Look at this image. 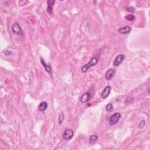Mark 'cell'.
Here are the masks:
<instances>
[{
    "label": "cell",
    "mask_w": 150,
    "mask_h": 150,
    "mask_svg": "<svg viewBox=\"0 0 150 150\" xmlns=\"http://www.w3.org/2000/svg\"><path fill=\"white\" fill-rule=\"evenodd\" d=\"M98 59L96 57H93V58H92L90 59V61L87 64L83 65V66L81 68V72L83 73L86 72L89 68L93 66H95L98 64Z\"/></svg>",
    "instance_id": "obj_1"
},
{
    "label": "cell",
    "mask_w": 150,
    "mask_h": 150,
    "mask_svg": "<svg viewBox=\"0 0 150 150\" xmlns=\"http://www.w3.org/2000/svg\"><path fill=\"white\" fill-rule=\"evenodd\" d=\"M121 115L120 113H116L113 114L110 118L109 121L110 125H111V126H113V125L116 124L119 121V120L121 118Z\"/></svg>",
    "instance_id": "obj_2"
},
{
    "label": "cell",
    "mask_w": 150,
    "mask_h": 150,
    "mask_svg": "<svg viewBox=\"0 0 150 150\" xmlns=\"http://www.w3.org/2000/svg\"><path fill=\"white\" fill-rule=\"evenodd\" d=\"M11 29L12 32L14 34H16L17 35H22L23 32L22 30L21 26L19 25L18 24L14 23L11 26Z\"/></svg>",
    "instance_id": "obj_3"
},
{
    "label": "cell",
    "mask_w": 150,
    "mask_h": 150,
    "mask_svg": "<svg viewBox=\"0 0 150 150\" xmlns=\"http://www.w3.org/2000/svg\"><path fill=\"white\" fill-rule=\"evenodd\" d=\"M125 58V55L123 54H120L117 55L114 59L113 61V66H118L120 64L123 62Z\"/></svg>",
    "instance_id": "obj_4"
},
{
    "label": "cell",
    "mask_w": 150,
    "mask_h": 150,
    "mask_svg": "<svg viewBox=\"0 0 150 150\" xmlns=\"http://www.w3.org/2000/svg\"><path fill=\"white\" fill-rule=\"evenodd\" d=\"M74 135V132L71 129H66L64 131L63 134V139L66 140H69L72 139Z\"/></svg>",
    "instance_id": "obj_5"
},
{
    "label": "cell",
    "mask_w": 150,
    "mask_h": 150,
    "mask_svg": "<svg viewBox=\"0 0 150 150\" xmlns=\"http://www.w3.org/2000/svg\"><path fill=\"white\" fill-rule=\"evenodd\" d=\"M116 73V70L113 69H110L107 70L105 73V78L107 80H110L113 78Z\"/></svg>",
    "instance_id": "obj_6"
},
{
    "label": "cell",
    "mask_w": 150,
    "mask_h": 150,
    "mask_svg": "<svg viewBox=\"0 0 150 150\" xmlns=\"http://www.w3.org/2000/svg\"><path fill=\"white\" fill-rule=\"evenodd\" d=\"M55 3V0H48L47 1L48 6H47V11L48 14L52 15L53 14V8H54V4Z\"/></svg>",
    "instance_id": "obj_7"
},
{
    "label": "cell",
    "mask_w": 150,
    "mask_h": 150,
    "mask_svg": "<svg viewBox=\"0 0 150 150\" xmlns=\"http://www.w3.org/2000/svg\"><path fill=\"white\" fill-rule=\"evenodd\" d=\"M91 98V94L89 92H86L80 98V101L82 103H86Z\"/></svg>",
    "instance_id": "obj_8"
},
{
    "label": "cell",
    "mask_w": 150,
    "mask_h": 150,
    "mask_svg": "<svg viewBox=\"0 0 150 150\" xmlns=\"http://www.w3.org/2000/svg\"><path fill=\"white\" fill-rule=\"evenodd\" d=\"M110 92H111V87L110 86H107L101 93V98L103 99H106L109 96Z\"/></svg>",
    "instance_id": "obj_9"
},
{
    "label": "cell",
    "mask_w": 150,
    "mask_h": 150,
    "mask_svg": "<svg viewBox=\"0 0 150 150\" xmlns=\"http://www.w3.org/2000/svg\"><path fill=\"white\" fill-rule=\"evenodd\" d=\"M131 28L129 26H125L123 28H120L118 29V32L121 34H127L131 32Z\"/></svg>",
    "instance_id": "obj_10"
},
{
    "label": "cell",
    "mask_w": 150,
    "mask_h": 150,
    "mask_svg": "<svg viewBox=\"0 0 150 150\" xmlns=\"http://www.w3.org/2000/svg\"><path fill=\"white\" fill-rule=\"evenodd\" d=\"M40 61H41V62L42 63V65L43 68H45V69L46 71L48 73H51L52 72V68H51V67H50L49 65H48L46 63L45 60H44V59L42 58V57H41Z\"/></svg>",
    "instance_id": "obj_11"
},
{
    "label": "cell",
    "mask_w": 150,
    "mask_h": 150,
    "mask_svg": "<svg viewBox=\"0 0 150 150\" xmlns=\"http://www.w3.org/2000/svg\"><path fill=\"white\" fill-rule=\"evenodd\" d=\"M48 108V103L46 101H42L39 104L38 107V109L40 111H43L47 109Z\"/></svg>",
    "instance_id": "obj_12"
},
{
    "label": "cell",
    "mask_w": 150,
    "mask_h": 150,
    "mask_svg": "<svg viewBox=\"0 0 150 150\" xmlns=\"http://www.w3.org/2000/svg\"><path fill=\"white\" fill-rule=\"evenodd\" d=\"M98 140V137L96 135H92L89 138V142L90 144H94L96 142V141Z\"/></svg>",
    "instance_id": "obj_13"
},
{
    "label": "cell",
    "mask_w": 150,
    "mask_h": 150,
    "mask_svg": "<svg viewBox=\"0 0 150 150\" xmlns=\"http://www.w3.org/2000/svg\"><path fill=\"white\" fill-rule=\"evenodd\" d=\"M125 19H126V20H127L128 21H133L136 19V17L134 15L130 14L127 15V16L125 17Z\"/></svg>",
    "instance_id": "obj_14"
},
{
    "label": "cell",
    "mask_w": 150,
    "mask_h": 150,
    "mask_svg": "<svg viewBox=\"0 0 150 150\" xmlns=\"http://www.w3.org/2000/svg\"><path fill=\"white\" fill-rule=\"evenodd\" d=\"M65 119V115H64L63 113H61L59 114V124H62L63 121Z\"/></svg>",
    "instance_id": "obj_15"
},
{
    "label": "cell",
    "mask_w": 150,
    "mask_h": 150,
    "mask_svg": "<svg viewBox=\"0 0 150 150\" xmlns=\"http://www.w3.org/2000/svg\"><path fill=\"white\" fill-rule=\"evenodd\" d=\"M28 3H29V1H26V0H21V1H19L18 2V5L19 6H23L26 5Z\"/></svg>",
    "instance_id": "obj_16"
},
{
    "label": "cell",
    "mask_w": 150,
    "mask_h": 150,
    "mask_svg": "<svg viewBox=\"0 0 150 150\" xmlns=\"http://www.w3.org/2000/svg\"><path fill=\"white\" fill-rule=\"evenodd\" d=\"M106 109L107 111H111L113 109V106L111 103H109V104H107L106 107Z\"/></svg>",
    "instance_id": "obj_17"
},
{
    "label": "cell",
    "mask_w": 150,
    "mask_h": 150,
    "mask_svg": "<svg viewBox=\"0 0 150 150\" xmlns=\"http://www.w3.org/2000/svg\"><path fill=\"white\" fill-rule=\"evenodd\" d=\"M126 10L128 12H131V13H133L135 12V9H134L133 7H131V6H130V7L127 8Z\"/></svg>",
    "instance_id": "obj_18"
},
{
    "label": "cell",
    "mask_w": 150,
    "mask_h": 150,
    "mask_svg": "<svg viewBox=\"0 0 150 150\" xmlns=\"http://www.w3.org/2000/svg\"><path fill=\"white\" fill-rule=\"evenodd\" d=\"M145 124V120H142L141 121L140 124H139V125H138L139 128H140V129H142V128L144 127Z\"/></svg>",
    "instance_id": "obj_19"
}]
</instances>
